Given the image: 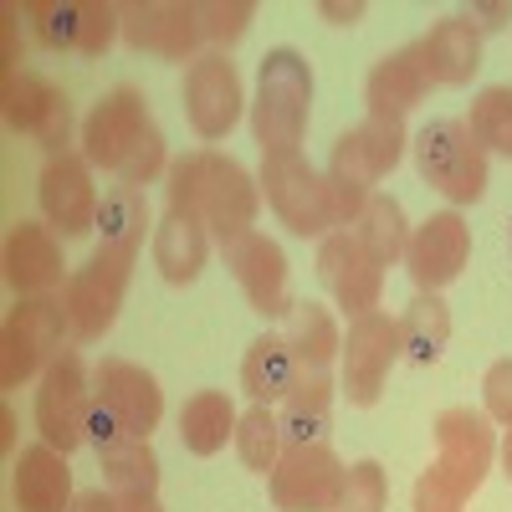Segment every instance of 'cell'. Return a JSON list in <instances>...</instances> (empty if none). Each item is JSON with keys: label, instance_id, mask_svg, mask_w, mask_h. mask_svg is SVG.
I'll use <instances>...</instances> for the list:
<instances>
[{"label": "cell", "instance_id": "1", "mask_svg": "<svg viewBox=\"0 0 512 512\" xmlns=\"http://www.w3.org/2000/svg\"><path fill=\"white\" fill-rule=\"evenodd\" d=\"M164 195H169L175 216L200 221L221 246L246 236L256 226V205H262V185L231 154H216V149H195V154L169 164Z\"/></svg>", "mask_w": 512, "mask_h": 512}, {"label": "cell", "instance_id": "2", "mask_svg": "<svg viewBox=\"0 0 512 512\" xmlns=\"http://www.w3.org/2000/svg\"><path fill=\"white\" fill-rule=\"evenodd\" d=\"M497 436L492 420L477 410H441L436 415V456L415 482V512H466L492 472Z\"/></svg>", "mask_w": 512, "mask_h": 512}, {"label": "cell", "instance_id": "3", "mask_svg": "<svg viewBox=\"0 0 512 512\" xmlns=\"http://www.w3.org/2000/svg\"><path fill=\"white\" fill-rule=\"evenodd\" d=\"M82 159L118 175L123 185H149L159 169H169L164 154V134L144 103V93L134 88H113L82 123Z\"/></svg>", "mask_w": 512, "mask_h": 512}, {"label": "cell", "instance_id": "4", "mask_svg": "<svg viewBox=\"0 0 512 512\" xmlns=\"http://www.w3.org/2000/svg\"><path fill=\"white\" fill-rule=\"evenodd\" d=\"M405 144H410L405 139V123H395V118H364L359 128L338 134V144L328 154V169H323V180L333 190L338 226H354L359 221V210L369 205L374 185L400 164Z\"/></svg>", "mask_w": 512, "mask_h": 512}, {"label": "cell", "instance_id": "5", "mask_svg": "<svg viewBox=\"0 0 512 512\" xmlns=\"http://www.w3.org/2000/svg\"><path fill=\"white\" fill-rule=\"evenodd\" d=\"M313 113V67L303 52L277 47L262 57L256 72V103H251V134L262 154H282L303 144V128Z\"/></svg>", "mask_w": 512, "mask_h": 512}, {"label": "cell", "instance_id": "6", "mask_svg": "<svg viewBox=\"0 0 512 512\" xmlns=\"http://www.w3.org/2000/svg\"><path fill=\"white\" fill-rule=\"evenodd\" d=\"M134 246H108L98 241V251L82 262L67 287H62V308H67V328H72V344H93L103 338L123 308V292L128 277H134Z\"/></svg>", "mask_w": 512, "mask_h": 512}, {"label": "cell", "instance_id": "7", "mask_svg": "<svg viewBox=\"0 0 512 512\" xmlns=\"http://www.w3.org/2000/svg\"><path fill=\"white\" fill-rule=\"evenodd\" d=\"M415 169L420 180L441 190L451 205H472L487 195V149L461 118H431L415 134Z\"/></svg>", "mask_w": 512, "mask_h": 512}, {"label": "cell", "instance_id": "8", "mask_svg": "<svg viewBox=\"0 0 512 512\" xmlns=\"http://www.w3.org/2000/svg\"><path fill=\"white\" fill-rule=\"evenodd\" d=\"M256 185H262L267 205L277 210V221L292 236H328V231H338L333 190L297 149L262 154V175H256Z\"/></svg>", "mask_w": 512, "mask_h": 512}, {"label": "cell", "instance_id": "9", "mask_svg": "<svg viewBox=\"0 0 512 512\" xmlns=\"http://www.w3.org/2000/svg\"><path fill=\"white\" fill-rule=\"evenodd\" d=\"M88 420H93V379H88V369H82V359L67 349L47 364L41 390H36L41 441L67 456L77 446H88Z\"/></svg>", "mask_w": 512, "mask_h": 512}, {"label": "cell", "instance_id": "10", "mask_svg": "<svg viewBox=\"0 0 512 512\" xmlns=\"http://www.w3.org/2000/svg\"><path fill=\"white\" fill-rule=\"evenodd\" d=\"M62 333H72L62 297H21L6 318V338H0V384L21 390L41 364H52Z\"/></svg>", "mask_w": 512, "mask_h": 512}, {"label": "cell", "instance_id": "11", "mask_svg": "<svg viewBox=\"0 0 512 512\" xmlns=\"http://www.w3.org/2000/svg\"><path fill=\"white\" fill-rule=\"evenodd\" d=\"M405 354V338H400V318L390 313H364L349 323L344 338V395L349 405L369 410L384 395V379H390V364Z\"/></svg>", "mask_w": 512, "mask_h": 512}, {"label": "cell", "instance_id": "12", "mask_svg": "<svg viewBox=\"0 0 512 512\" xmlns=\"http://www.w3.org/2000/svg\"><path fill=\"white\" fill-rule=\"evenodd\" d=\"M344 482L349 472L328 446H282V461L272 472V502L277 512H338Z\"/></svg>", "mask_w": 512, "mask_h": 512}, {"label": "cell", "instance_id": "13", "mask_svg": "<svg viewBox=\"0 0 512 512\" xmlns=\"http://www.w3.org/2000/svg\"><path fill=\"white\" fill-rule=\"evenodd\" d=\"M118 16H123V41L134 52H154L169 62L205 57L200 6H185V0H134V6H118Z\"/></svg>", "mask_w": 512, "mask_h": 512}, {"label": "cell", "instance_id": "14", "mask_svg": "<svg viewBox=\"0 0 512 512\" xmlns=\"http://www.w3.org/2000/svg\"><path fill=\"white\" fill-rule=\"evenodd\" d=\"M0 108H6V123L16 128V134L36 139L52 154H67V144H72V103L62 98V88H52L47 77L21 72V67L6 72Z\"/></svg>", "mask_w": 512, "mask_h": 512}, {"label": "cell", "instance_id": "15", "mask_svg": "<svg viewBox=\"0 0 512 512\" xmlns=\"http://www.w3.org/2000/svg\"><path fill=\"white\" fill-rule=\"evenodd\" d=\"M93 410H103L123 436L149 441V431L164 415V395L149 369L128 364V359H103L93 369Z\"/></svg>", "mask_w": 512, "mask_h": 512}, {"label": "cell", "instance_id": "16", "mask_svg": "<svg viewBox=\"0 0 512 512\" xmlns=\"http://www.w3.org/2000/svg\"><path fill=\"white\" fill-rule=\"evenodd\" d=\"M41 216L62 241H77L98 226V190H93V164L82 154H52L47 169H41Z\"/></svg>", "mask_w": 512, "mask_h": 512}, {"label": "cell", "instance_id": "17", "mask_svg": "<svg viewBox=\"0 0 512 512\" xmlns=\"http://www.w3.org/2000/svg\"><path fill=\"white\" fill-rule=\"evenodd\" d=\"M185 118L200 139H226L241 118V72L226 52H205L185 67Z\"/></svg>", "mask_w": 512, "mask_h": 512}, {"label": "cell", "instance_id": "18", "mask_svg": "<svg viewBox=\"0 0 512 512\" xmlns=\"http://www.w3.org/2000/svg\"><path fill=\"white\" fill-rule=\"evenodd\" d=\"M318 277L333 292V303L344 308L349 318H364L379 308V292H384V267L359 246V236L349 226H338L323 236L318 246Z\"/></svg>", "mask_w": 512, "mask_h": 512}, {"label": "cell", "instance_id": "19", "mask_svg": "<svg viewBox=\"0 0 512 512\" xmlns=\"http://www.w3.org/2000/svg\"><path fill=\"white\" fill-rule=\"evenodd\" d=\"M466 256H472V226H466L456 210H436L431 221H420L410 231L405 272L420 292H441L466 272Z\"/></svg>", "mask_w": 512, "mask_h": 512}, {"label": "cell", "instance_id": "20", "mask_svg": "<svg viewBox=\"0 0 512 512\" xmlns=\"http://www.w3.org/2000/svg\"><path fill=\"white\" fill-rule=\"evenodd\" d=\"M226 267L241 282L251 313L262 318H287L292 313V292H287V256L272 236L262 231H246L226 246Z\"/></svg>", "mask_w": 512, "mask_h": 512}, {"label": "cell", "instance_id": "21", "mask_svg": "<svg viewBox=\"0 0 512 512\" xmlns=\"http://www.w3.org/2000/svg\"><path fill=\"white\" fill-rule=\"evenodd\" d=\"M67 267H62V246H57V231L52 226H36V221H21L11 226L6 236V282L21 292V297H52L67 287Z\"/></svg>", "mask_w": 512, "mask_h": 512}, {"label": "cell", "instance_id": "22", "mask_svg": "<svg viewBox=\"0 0 512 512\" xmlns=\"http://www.w3.org/2000/svg\"><path fill=\"white\" fill-rule=\"evenodd\" d=\"M88 446L98 451L108 492H159V456H154V446L139 441V436H123L103 410H93V420H88Z\"/></svg>", "mask_w": 512, "mask_h": 512}, {"label": "cell", "instance_id": "23", "mask_svg": "<svg viewBox=\"0 0 512 512\" xmlns=\"http://www.w3.org/2000/svg\"><path fill=\"white\" fill-rule=\"evenodd\" d=\"M431 88H436V82H431V72H425L420 41H410V47H400V52H390L384 62H374L369 88H364L369 118H395V123H405V113H410L415 103H425V93H431Z\"/></svg>", "mask_w": 512, "mask_h": 512}, {"label": "cell", "instance_id": "24", "mask_svg": "<svg viewBox=\"0 0 512 512\" xmlns=\"http://www.w3.org/2000/svg\"><path fill=\"white\" fill-rule=\"evenodd\" d=\"M420 57L436 88H466L482 67V31L472 16H446L420 36Z\"/></svg>", "mask_w": 512, "mask_h": 512}, {"label": "cell", "instance_id": "25", "mask_svg": "<svg viewBox=\"0 0 512 512\" xmlns=\"http://www.w3.org/2000/svg\"><path fill=\"white\" fill-rule=\"evenodd\" d=\"M72 472L67 456L36 441L16 456V512H72Z\"/></svg>", "mask_w": 512, "mask_h": 512}, {"label": "cell", "instance_id": "26", "mask_svg": "<svg viewBox=\"0 0 512 512\" xmlns=\"http://www.w3.org/2000/svg\"><path fill=\"white\" fill-rule=\"evenodd\" d=\"M277 420H282V441L287 446H328V431H333V379L303 369L297 384L287 390Z\"/></svg>", "mask_w": 512, "mask_h": 512}, {"label": "cell", "instance_id": "27", "mask_svg": "<svg viewBox=\"0 0 512 512\" xmlns=\"http://www.w3.org/2000/svg\"><path fill=\"white\" fill-rule=\"evenodd\" d=\"M210 262V231L190 216H175V210H164V221L154 231V267L169 287H190Z\"/></svg>", "mask_w": 512, "mask_h": 512}, {"label": "cell", "instance_id": "28", "mask_svg": "<svg viewBox=\"0 0 512 512\" xmlns=\"http://www.w3.org/2000/svg\"><path fill=\"white\" fill-rule=\"evenodd\" d=\"M282 344L292 349L297 369H308V374H328V364L344 354V338H338L333 313L318 308V303H292L287 328H282Z\"/></svg>", "mask_w": 512, "mask_h": 512}, {"label": "cell", "instance_id": "29", "mask_svg": "<svg viewBox=\"0 0 512 512\" xmlns=\"http://www.w3.org/2000/svg\"><path fill=\"white\" fill-rule=\"evenodd\" d=\"M297 359L292 349L282 344V333H262L251 338V349L241 359V390L251 395V405H272V400H287V390L297 384Z\"/></svg>", "mask_w": 512, "mask_h": 512}, {"label": "cell", "instance_id": "30", "mask_svg": "<svg viewBox=\"0 0 512 512\" xmlns=\"http://www.w3.org/2000/svg\"><path fill=\"white\" fill-rule=\"evenodd\" d=\"M236 420L241 415L231 410V400L221 390H200L180 410V441L190 456H216L226 441H236Z\"/></svg>", "mask_w": 512, "mask_h": 512}, {"label": "cell", "instance_id": "31", "mask_svg": "<svg viewBox=\"0 0 512 512\" xmlns=\"http://www.w3.org/2000/svg\"><path fill=\"white\" fill-rule=\"evenodd\" d=\"M354 236H359V246L374 256L379 267H390V262H400L405 256V246H410V231H405V210H400V200L395 195H369V205L359 210V221L349 226Z\"/></svg>", "mask_w": 512, "mask_h": 512}, {"label": "cell", "instance_id": "32", "mask_svg": "<svg viewBox=\"0 0 512 512\" xmlns=\"http://www.w3.org/2000/svg\"><path fill=\"white\" fill-rule=\"evenodd\" d=\"M400 338H405V359L410 364H436L441 349H446V338H451V313L436 292H420L415 303L400 313Z\"/></svg>", "mask_w": 512, "mask_h": 512}, {"label": "cell", "instance_id": "33", "mask_svg": "<svg viewBox=\"0 0 512 512\" xmlns=\"http://www.w3.org/2000/svg\"><path fill=\"white\" fill-rule=\"evenodd\" d=\"M282 420L272 415V405H251L241 420H236V451L246 461V472L256 477H272L277 461H282Z\"/></svg>", "mask_w": 512, "mask_h": 512}, {"label": "cell", "instance_id": "34", "mask_svg": "<svg viewBox=\"0 0 512 512\" xmlns=\"http://www.w3.org/2000/svg\"><path fill=\"white\" fill-rule=\"evenodd\" d=\"M98 231H103L108 246H134L139 251V241L149 231V200H144V190L113 185L103 195V205H98Z\"/></svg>", "mask_w": 512, "mask_h": 512}, {"label": "cell", "instance_id": "35", "mask_svg": "<svg viewBox=\"0 0 512 512\" xmlns=\"http://www.w3.org/2000/svg\"><path fill=\"white\" fill-rule=\"evenodd\" d=\"M36 31L41 47L52 52H77V31H82V0H31L21 11Z\"/></svg>", "mask_w": 512, "mask_h": 512}, {"label": "cell", "instance_id": "36", "mask_svg": "<svg viewBox=\"0 0 512 512\" xmlns=\"http://www.w3.org/2000/svg\"><path fill=\"white\" fill-rule=\"evenodd\" d=\"M466 128L477 134L482 149L512 159V88H482L477 103H472V118H466Z\"/></svg>", "mask_w": 512, "mask_h": 512}, {"label": "cell", "instance_id": "37", "mask_svg": "<svg viewBox=\"0 0 512 512\" xmlns=\"http://www.w3.org/2000/svg\"><path fill=\"white\" fill-rule=\"evenodd\" d=\"M251 16H256L251 0H205V6H200L205 41H210V47H231V41H241V36H246Z\"/></svg>", "mask_w": 512, "mask_h": 512}, {"label": "cell", "instance_id": "38", "mask_svg": "<svg viewBox=\"0 0 512 512\" xmlns=\"http://www.w3.org/2000/svg\"><path fill=\"white\" fill-rule=\"evenodd\" d=\"M384 502H390V487H384V466H379V461H354L338 512H384Z\"/></svg>", "mask_w": 512, "mask_h": 512}, {"label": "cell", "instance_id": "39", "mask_svg": "<svg viewBox=\"0 0 512 512\" xmlns=\"http://www.w3.org/2000/svg\"><path fill=\"white\" fill-rule=\"evenodd\" d=\"M482 400H487V420L512 431V359H497L482 379Z\"/></svg>", "mask_w": 512, "mask_h": 512}, {"label": "cell", "instance_id": "40", "mask_svg": "<svg viewBox=\"0 0 512 512\" xmlns=\"http://www.w3.org/2000/svg\"><path fill=\"white\" fill-rule=\"evenodd\" d=\"M466 16H472L477 31H502V26L512 21V6H472Z\"/></svg>", "mask_w": 512, "mask_h": 512}, {"label": "cell", "instance_id": "41", "mask_svg": "<svg viewBox=\"0 0 512 512\" xmlns=\"http://www.w3.org/2000/svg\"><path fill=\"white\" fill-rule=\"evenodd\" d=\"M72 512H123V507H118V492H82Z\"/></svg>", "mask_w": 512, "mask_h": 512}, {"label": "cell", "instance_id": "42", "mask_svg": "<svg viewBox=\"0 0 512 512\" xmlns=\"http://www.w3.org/2000/svg\"><path fill=\"white\" fill-rule=\"evenodd\" d=\"M333 26H359L364 21V6H359V0H354V6H333V0H323V6H318Z\"/></svg>", "mask_w": 512, "mask_h": 512}, {"label": "cell", "instance_id": "43", "mask_svg": "<svg viewBox=\"0 0 512 512\" xmlns=\"http://www.w3.org/2000/svg\"><path fill=\"white\" fill-rule=\"evenodd\" d=\"M118 507L123 512H164L159 507V492H118Z\"/></svg>", "mask_w": 512, "mask_h": 512}, {"label": "cell", "instance_id": "44", "mask_svg": "<svg viewBox=\"0 0 512 512\" xmlns=\"http://www.w3.org/2000/svg\"><path fill=\"white\" fill-rule=\"evenodd\" d=\"M0 446H6V451L16 446V415L11 410H0Z\"/></svg>", "mask_w": 512, "mask_h": 512}, {"label": "cell", "instance_id": "45", "mask_svg": "<svg viewBox=\"0 0 512 512\" xmlns=\"http://www.w3.org/2000/svg\"><path fill=\"white\" fill-rule=\"evenodd\" d=\"M502 472H507V482H512V431L502 436Z\"/></svg>", "mask_w": 512, "mask_h": 512}]
</instances>
